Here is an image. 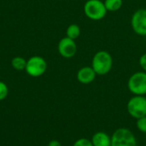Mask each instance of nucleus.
<instances>
[{"label":"nucleus","mask_w":146,"mask_h":146,"mask_svg":"<svg viewBox=\"0 0 146 146\" xmlns=\"http://www.w3.org/2000/svg\"><path fill=\"white\" fill-rule=\"evenodd\" d=\"M48 146H62V144L58 140L53 139V140H51V141L49 142Z\"/></svg>","instance_id":"obj_18"},{"label":"nucleus","mask_w":146,"mask_h":146,"mask_svg":"<svg viewBox=\"0 0 146 146\" xmlns=\"http://www.w3.org/2000/svg\"><path fill=\"white\" fill-rule=\"evenodd\" d=\"M66 34L68 38L75 40L80 35V28L77 24H71L68 27Z\"/></svg>","instance_id":"obj_12"},{"label":"nucleus","mask_w":146,"mask_h":146,"mask_svg":"<svg viewBox=\"0 0 146 146\" xmlns=\"http://www.w3.org/2000/svg\"><path fill=\"white\" fill-rule=\"evenodd\" d=\"M136 127H137V128H138V130L139 132L146 134V115L141 117V118L137 119Z\"/></svg>","instance_id":"obj_14"},{"label":"nucleus","mask_w":146,"mask_h":146,"mask_svg":"<svg viewBox=\"0 0 146 146\" xmlns=\"http://www.w3.org/2000/svg\"><path fill=\"white\" fill-rule=\"evenodd\" d=\"M131 26L136 34L146 36V9H139L133 13Z\"/></svg>","instance_id":"obj_7"},{"label":"nucleus","mask_w":146,"mask_h":146,"mask_svg":"<svg viewBox=\"0 0 146 146\" xmlns=\"http://www.w3.org/2000/svg\"><path fill=\"white\" fill-rule=\"evenodd\" d=\"M139 65L144 72L146 73V53L143 54L139 58Z\"/></svg>","instance_id":"obj_17"},{"label":"nucleus","mask_w":146,"mask_h":146,"mask_svg":"<svg viewBox=\"0 0 146 146\" xmlns=\"http://www.w3.org/2000/svg\"><path fill=\"white\" fill-rule=\"evenodd\" d=\"M84 12L86 17L92 21H100L107 14L104 3L101 0H87L84 5Z\"/></svg>","instance_id":"obj_3"},{"label":"nucleus","mask_w":146,"mask_h":146,"mask_svg":"<svg viewBox=\"0 0 146 146\" xmlns=\"http://www.w3.org/2000/svg\"><path fill=\"white\" fill-rule=\"evenodd\" d=\"M113 67L112 56L106 50L98 51L92 57V68L97 75H105L110 72Z\"/></svg>","instance_id":"obj_1"},{"label":"nucleus","mask_w":146,"mask_h":146,"mask_svg":"<svg viewBox=\"0 0 146 146\" xmlns=\"http://www.w3.org/2000/svg\"><path fill=\"white\" fill-rule=\"evenodd\" d=\"M47 69V63L45 60L38 56L31 57L27 62L26 72L32 77H39L43 75Z\"/></svg>","instance_id":"obj_6"},{"label":"nucleus","mask_w":146,"mask_h":146,"mask_svg":"<svg viewBox=\"0 0 146 146\" xmlns=\"http://www.w3.org/2000/svg\"><path fill=\"white\" fill-rule=\"evenodd\" d=\"M97 74L92 66L82 67L77 72V80L80 83L84 85H88L93 82L96 79Z\"/></svg>","instance_id":"obj_9"},{"label":"nucleus","mask_w":146,"mask_h":146,"mask_svg":"<svg viewBox=\"0 0 146 146\" xmlns=\"http://www.w3.org/2000/svg\"><path fill=\"white\" fill-rule=\"evenodd\" d=\"M27 62L23 57L21 56H15L11 61V65L15 70H23L26 68Z\"/></svg>","instance_id":"obj_13"},{"label":"nucleus","mask_w":146,"mask_h":146,"mask_svg":"<svg viewBox=\"0 0 146 146\" xmlns=\"http://www.w3.org/2000/svg\"><path fill=\"white\" fill-rule=\"evenodd\" d=\"M73 146H93V145L91 139H88L86 138H81V139H77L74 143Z\"/></svg>","instance_id":"obj_16"},{"label":"nucleus","mask_w":146,"mask_h":146,"mask_svg":"<svg viewBox=\"0 0 146 146\" xmlns=\"http://www.w3.org/2000/svg\"><path fill=\"white\" fill-rule=\"evenodd\" d=\"M104 3L107 11H112V12L119 10L123 4L122 0H104Z\"/></svg>","instance_id":"obj_11"},{"label":"nucleus","mask_w":146,"mask_h":146,"mask_svg":"<svg viewBox=\"0 0 146 146\" xmlns=\"http://www.w3.org/2000/svg\"><path fill=\"white\" fill-rule=\"evenodd\" d=\"M127 88L133 95H146V73L139 71L133 74L127 81Z\"/></svg>","instance_id":"obj_4"},{"label":"nucleus","mask_w":146,"mask_h":146,"mask_svg":"<svg viewBox=\"0 0 146 146\" xmlns=\"http://www.w3.org/2000/svg\"><path fill=\"white\" fill-rule=\"evenodd\" d=\"M8 93H9L8 86L4 82L0 81V101L4 100L7 98Z\"/></svg>","instance_id":"obj_15"},{"label":"nucleus","mask_w":146,"mask_h":146,"mask_svg":"<svg viewBox=\"0 0 146 146\" xmlns=\"http://www.w3.org/2000/svg\"><path fill=\"white\" fill-rule=\"evenodd\" d=\"M137 145L135 135L128 128L120 127L111 136V146H137Z\"/></svg>","instance_id":"obj_2"},{"label":"nucleus","mask_w":146,"mask_h":146,"mask_svg":"<svg viewBox=\"0 0 146 146\" xmlns=\"http://www.w3.org/2000/svg\"><path fill=\"white\" fill-rule=\"evenodd\" d=\"M127 110L130 116L139 119L146 115V97L133 95L127 104Z\"/></svg>","instance_id":"obj_5"},{"label":"nucleus","mask_w":146,"mask_h":146,"mask_svg":"<svg viewBox=\"0 0 146 146\" xmlns=\"http://www.w3.org/2000/svg\"><path fill=\"white\" fill-rule=\"evenodd\" d=\"M57 49L59 54L64 58H72L77 53V44L75 41L68 37L59 41Z\"/></svg>","instance_id":"obj_8"},{"label":"nucleus","mask_w":146,"mask_h":146,"mask_svg":"<svg viewBox=\"0 0 146 146\" xmlns=\"http://www.w3.org/2000/svg\"><path fill=\"white\" fill-rule=\"evenodd\" d=\"M91 141L93 146H111V136L105 132L99 131L92 135Z\"/></svg>","instance_id":"obj_10"}]
</instances>
